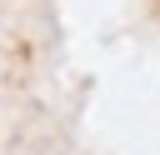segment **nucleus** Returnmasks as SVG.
<instances>
[]
</instances>
